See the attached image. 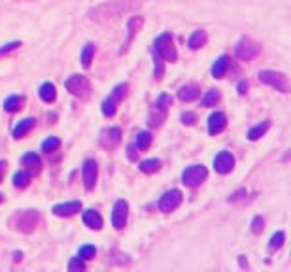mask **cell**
<instances>
[{
	"label": "cell",
	"instance_id": "1",
	"mask_svg": "<svg viewBox=\"0 0 291 272\" xmlns=\"http://www.w3.org/2000/svg\"><path fill=\"white\" fill-rule=\"evenodd\" d=\"M144 2L146 0H110V2L91 8L87 12V17L95 23H104V21L115 19L123 14H129V12L142 6Z\"/></svg>",
	"mask_w": 291,
	"mask_h": 272
},
{
	"label": "cell",
	"instance_id": "2",
	"mask_svg": "<svg viewBox=\"0 0 291 272\" xmlns=\"http://www.w3.org/2000/svg\"><path fill=\"white\" fill-rule=\"evenodd\" d=\"M40 223V212L38 210H21L15 212L10 219V225L15 231L21 232H33Z\"/></svg>",
	"mask_w": 291,
	"mask_h": 272
},
{
	"label": "cell",
	"instance_id": "3",
	"mask_svg": "<svg viewBox=\"0 0 291 272\" xmlns=\"http://www.w3.org/2000/svg\"><path fill=\"white\" fill-rule=\"evenodd\" d=\"M153 51H155V57L161 61H166V63H174L178 53H176V47H174V42H172V36L168 33H163L161 36L155 38L153 42Z\"/></svg>",
	"mask_w": 291,
	"mask_h": 272
},
{
	"label": "cell",
	"instance_id": "4",
	"mask_svg": "<svg viewBox=\"0 0 291 272\" xmlns=\"http://www.w3.org/2000/svg\"><path fill=\"white\" fill-rule=\"evenodd\" d=\"M259 81L265 83V85L274 87L280 93H287L289 91V81H287V76L282 72H276V70H261L259 72Z\"/></svg>",
	"mask_w": 291,
	"mask_h": 272
},
{
	"label": "cell",
	"instance_id": "5",
	"mask_svg": "<svg viewBox=\"0 0 291 272\" xmlns=\"http://www.w3.org/2000/svg\"><path fill=\"white\" fill-rule=\"evenodd\" d=\"M127 89H129V85H127V83H119V85L113 87V91L110 93V97L102 100V106H100V110H102V113H104L106 117H112L113 113H115V110H118V104L123 100V97L127 95Z\"/></svg>",
	"mask_w": 291,
	"mask_h": 272
},
{
	"label": "cell",
	"instance_id": "6",
	"mask_svg": "<svg viewBox=\"0 0 291 272\" xmlns=\"http://www.w3.org/2000/svg\"><path fill=\"white\" fill-rule=\"evenodd\" d=\"M66 89L70 91V95L78 97V99H87L91 95V83L87 80L85 76H79V74H74L68 80L65 81Z\"/></svg>",
	"mask_w": 291,
	"mask_h": 272
},
{
	"label": "cell",
	"instance_id": "7",
	"mask_svg": "<svg viewBox=\"0 0 291 272\" xmlns=\"http://www.w3.org/2000/svg\"><path fill=\"white\" fill-rule=\"evenodd\" d=\"M172 104V99L168 95H161L157 99V102L153 104L152 112H150V117H148V123L152 127H161L163 125V121L166 117V110L168 106Z\"/></svg>",
	"mask_w": 291,
	"mask_h": 272
},
{
	"label": "cell",
	"instance_id": "8",
	"mask_svg": "<svg viewBox=\"0 0 291 272\" xmlns=\"http://www.w3.org/2000/svg\"><path fill=\"white\" fill-rule=\"evenodd\" d=\"M206 178H208V170H206V166H202V165L187 166L184 172H182V184L187 187L200 186Z\"/></svg>",
	"mask_w": 291,
	"mask_h": 272
},
{
	"label": "cell",
	"instance_id": "9",
	"mask_svg": "<svg viewBox=\"0 0 291 272\" xmlns=\"http://www.w3.org/2000/svg\"><path fill=\"white\" fill-rule=\"evenodd\" d=\"M259 51H261V46L251 38H242L237 44V49H235V53L240 61H251L253 57H257Z\"/></svg>",
	"mask_w": 291,
	"mask_h": 272
},
{
	"label": "cell",
	"instance_id": "10",
	"mask_svg": "<svg viewBox=\"0 0 291 272\" xmlns=\"http://www.w3.org/2000/svg\"><path fill=\"white\" fill-rule=\"evenodd\" d=\"M182 199H184V197H182V191H180V189H170V191H166L165 195L161 197V200H159L161 212H165V214L174 212V210L182 204Z\"/></svg>",
	"mask_w": 291,
	"mask_h": 272
},
{
	"label": "cell",
	"instance_id": "11",
	"mask_svg": "<svg viewBox=\"0 0 291 272\" xmlns=\"http://www.w3.org/2000/svg\"><path fill=\"white\" fill-rule=\"evenodd\" d=\"M127 218H129V202L127 200H118L113 204L112 210V223L115 229H123L127 225Z\"/></svg>",
	"mask_w": 291,
	"mask_h": 272
},
{
	"label": "cell",
	"instance_id": "12",
	"mask_svg": "<svg viewBox=\"0 0 291 272\" xmlns=\"http://www.w3.org/2000/svg\"><path fill=\"white\" fill-rule=\"evenodd\" d=\"M81 174H83V186H85V189L87 191H93V187H95V184H97V176H99L97 161L87 159L85 163H83Z\"/></svg>",
	"mask_w": 291,
	"mask_h": 272
},
{
	"label": "cell",
	"instance_id": "13",
	"mask_svg": "<svg viewBox=\"0 0 291 272\" xmlns=\"http://www.w3.org/2000/svg\"><path fill=\"white\" fill-rule=\"evenodd\" d=\"M214 168L216 172L219 174H229L235 168V157H232L231 152H219L216 157H214Z\"/></svg>",
	"mask_w": 291,
	"mask_h": 272
},
{
	"label": "cell",
	"instance_id": "14",
	"mask_svg": "<svg viewBox=\"0 0 291 272\" xmlns=\"http://www.w3.org/2000/svg\"><path fill=\"white\" fill-rule=\"evenodd\" d=\"M121 142V129L119 127H108L100 133V146L106 149H113Z\"/></svg>",
	"mask_w": 291,
	"mask_h": 272
},
{
	"label": "cell",
	"instance_id": "15",
	"mask_svg": "<svg viewBox=\"0 0 291 272\" xmlns=\"http://www.w3.org/2000/svg\"><path fill=\"white\" fill-rule=\"evenodd\" d=\"M81 210V202L79 200H72V202H61V204L53 206V214L59 216V218H68V216H74Z\"/></svg>",
	"mask_w": 291,
	"mask_h": 272
},
{
	"label": "cell",
	"instance_id": "16",
	"mask_svg": "<svg viewBox=\"0 0 291 272\" xmlns=\"http://www.w3.org/2000/svg\"><path fill=\"white\" fill-rule=\"evenodd\" d=\"M227 127V117L223 112H214L208 117V133L210 134H219Z\"/></svg>",
	"mask_w": 291,
	"mask_h": 272
},
{
	"label": "cell",
	"instance_id": "17",
	"mask_svg": "<svg viewBox=\"0 0 291 272\" xmlns=\"http://www.w3.org/2000/svg\"><path fill=\"white\" fill-rule=\"evenodd\" d=\"M21 163L25 166V170H28L31 174H38L40 170H42V159H40V155H36L34 152L25 153Z\"/></svg>",
	"mask_w": 291,
	"mask_h": 272
},
{
	"label": "cell",
	"instance_id": "18",
	"mask_svg": "<svg viewBox=\"0 0 291 272\" xmlns=\"http://www.w3.org/2000/svg\"><path fill=\"white\" fill-rule=\"evenodd\" d=\"M142 23H144V19L140 17V15H136V17H131V19L127 21V28H129V36H127V40L123 42V47H121V51L119 53H123V51H127L129 49V46H131L132 38H134V34H136V31H138L140 27H142Z\"/></svg>",
	"mask_w": 291,
	"mask_h": 272
},
{
	"label": "cell",
	"instance_id": "19",
	"mask_svg": "<svg viewBox=\"0 0 291 272\" xmlns=\"http://www.w3.org/2000/svg\"><path fill=\"white\" fill-rule=\"evenodd\" d=\"M81 218H83V223H85L89 229H93V231H99V229H102V216H100L97 210H93V208H89V210H85V212L81 214Z\"/></svg>",
	"mask_w": 291,
	"mask_h": 272
},
{
	"label": "cell",
	"instance_id": "20",
	"mask_svg": "<svg viewBox=\"0 0 291 272\" xmlns=\"http://www.w3.org/2000/svg\"><path fill=\"white\" fill-rule=\"evenodd\" d=\"M200 97V89H198L197 85H193V83H189V85H182L178 91V99L184 100V102H191V100L198 99Z\"/></svg>",
	"mask_w": 291,
	"mask_h": 272
},
{
	"label": "cell",
	"instance_id": "21",
	"mask_svg": "<svg viewBox=\"0 0 291 272\" xmlns=\"http://www.w3.org/2000/svg\"><path fill=\"white\" fill-rule=\"evenodd\" d=\"M229 67H231V59H229L227 55H221V57L212 65V76H214V78H223Z\"/></svg>",
	"mask_w": 291,
	"mask_h": 272
},
{
	"label": "cell",
	"instance_id": "22",
	"mask_svg": "<svg viewBox=\"0 0 291 272\" xmlns=\"http://www.w3.org/2000/svg\"><path fill=\"white\" fill-rule=\"evenodd\" d=\"M40 99L44 100V102H53V100L57 99V89H55V85H53L51 81H46V83H42L40 85Z\"/></svg>",
	"mask_w": 291,
	"mask_h": 272
},
{
	"label": "cell",
	"instance_id": "23",
	"mask_svg": "<svg viewBox=\"0 0 291 272\" xmlns=\"http://www.w3.org/2000/svg\"><path fill=\"white\" fill-rule=\"evenodd\" d=\"M34 123H36V119H33V117H25V119H21L17 125L13 127V136L15 138H23L31 129L34 127Z\"/></svg>",
	"mask_w": 291,
	"mask_h": 272
},
{
	"label": "cell",
	"instance_id": "24",
	"mask_svg": "<svg viewBox=\"0 0 291 272\" xmlns=\"http://www.w3.org/2000/svg\"><path fill=\"white\" fill-rule=\"evenodd\" d=\"M23 104H25V97L13 95V97H8V99L4 100V110H6V112H10V113L19 112L21 108H23Z\"/></svg>",
	"mask_w": 291,
	"mask_h": 272
},
{
	"label": "cell",
	"instance_id": "25",
	"mask_svg": "<svg viewBox=\"0 0 291 272\" xmlns=\"http://www.w3.org/2000/svg\"><path fill=\"white\" fill-rule=\"evenodd\" d=\"M269 129H271V121H263V123H259V125L251 127L250 131H248V140L255 142V140H259L261 136H265Z\"/></svg>",
	"mask_w": 291,
	"mask_h": 272
},
{
	"label": "cell",
	"instance_id": "26",
	"mask_svg": "<svg viewBox=\"0 0 291 272\" xmlns=\"http://www.w3.org/2000/svg\"><path fill=\"white\" fill-rule=\"evenodd\" d=\"M206 40H208V36H206L205 31H195V33L189 36V40H187V46L191 47V49H200V47L206 44Z\"/></svg>",
	"mask_w": 291,
	"mask_h": 272
},
{
	"label": "cell",
	"instance_id": "27",
	"mask_svg": "<svg viewBox=\"0 0 291 272\" xmlns=\"http://www.w3.org/2000/svg\"><path fill=\"white\" fill-rule=\"evenodd\" d=\"M219 99H221V95H219L218 89H210V91H206V95L200 99V106H205V108L216 106L219 102Z\"/></svg>",
	"mask_w": 291,
	"mask_h": 272
},
{
	"label": "cell",
	"instance_id": "28",
	"mask_svg": "<svg viewBox=\"0 0 291 272\" xmlns=\"http://www.w3.org/2000/svg\"><path fill=\"white\" fill-rule=\"evenodd\" d=\"M150 144H152V133L142 131V133L136 134L134 146H136V149H138V152H144V149H148V147H150Z\"/></svg>",
	"mask_w": 291,
	"mask_h": 272
},
{
	"label": "cell",
	"instance_id": "29",
	"mask_svg": "<svg viewBox=\"0 0 291 272\" xmlns=\"http://www.w3.org/2000/svg\"><path fill=\"white\" fill-rule=\"evenodd\" d=\"M31 178H33V174L28 172V170H19V172L13 174V186L23 189V187H26L31 184Z\"/></svg>",
	"mask_w": 291,
	"mask_h": 272
},
{
	"label": "cell",
	"instance_id": "30",
	"mask_svg": "<svg viewBox=\"0 0 291 272\" xmlns=\"http://www.w3.org/2000/svg\"><path fill=\"white\" fill-rule=\"evenodd\" d=\"M138 168L142 170V172H146V174H153V172H157L159 168H161V161H159V159L142 161V163L138 165Z\"/></svg>",
	"mask_w": 291,
	"mask_h": 272
},
{
	"label": "cell",
	"instance_id": "31",
	"mask_svg": "<svg viewBox=\"0 0 291 272\" xmlns=\"http://www.w3.org/2000/svg\"><path fill=\"white\" fill-rule=\"evenodd\" d=\"M285 242V234L284 231H278L272 234V238L271 242H269V252H276V250H280L282 246H284Z\"/></svg>",
	"mask_w": 291,
	"mask_h": 272
},
{
	"label": "cell",
	"instance_id": "32",
	"mask_svg": "<svg viewBox=\"0 0 291 272\" xmlns=\"http://www.w3.org/2000/svg\"><path fill=\"white\" fill-rule=\"evenodd\" d=\"M59 147H61V140L57 138V136H49V138H46L42 142V152H46V153L57 152Z\"/></svg>",
	"mask_w": 291,
	"mask_h": 272
},
{
	"label": "cell",
	"instance_id": "33",
	"mask_svg": "<svg viewBox=\"0 0 291 272\" xmlns=\"http://www.w3.org/2000/svg\"><path fill=\"white\" fill-rule=\"evenodd\" d=\"M93 53H95V46H93V44H85L83 51H81V67H83V68L91 67Z\"/></svg>",
	"mask_w": 291,
	"mask_h": 272
},
{
	"label": "cell",
	"instance_id": "34",
	"mask_svg": "<svg viewBox=\"0 0 291 272\" xmlns=\"http://www.w3.org/2000/svg\"><path fill=\"white\" fill-rule=\"evenodd\" d=\"M95 255H97V250H95V246L85 244V246H81V248H79L78 257H81L83 261H87V259H93Z\"/></svg>",
	"mask_w": 291,
	"mask_h": 272
},
{
	"label": "cell",
	"instance_id": "35",
	"mask_svg": "<svg viewBox=\"0 0 291 272\" xmlns=\"http://www.w3.org/2000/svg\"><path fill=\"white\" fill-rule=\"evenodd\" d=\"M265 229V219L261 216H255V218L251 219V232L253 234H261Z\"/></svg>",
	"mask_w": 291,
	"mask_h": 272
},
{
	"label": "cell",
	"instance_id": "36",
	"mask_svg": "<svg viewBox=\"0 0 291 272\" xmlns=\"http://www.w3.org/2000/svg\"><path fill=\"white\" fill-rule=\"evenodd\" d=\"M85 268V263H83V259L81 257H74L70 263H68V270L70 272H79Z\"/></svg>",
	"mask_w": 291,
	"mask_h": 272
},
{
	"label": "cell",
	"instance_id": "37",
	"mask_svg": "<svg viewBox=\"0 0 291 272\" xmlns=\"http://www.w3.org/2000/svg\"><path fill=\"white\" fill-rule=\"evenodd\" d=\"M19 47H21V42H10V44H6V46L0 47V57H2V55L12 53V51H15V49H19Z\"/></svg>",
	"mask_w": 291,
	"mask_h": 272
},
{
	"label": "cell",
	"instance_id": "38",
	"mask_svg": "<svg viewBox=\"0 0 291 272\" xmlns=\"http://www.w3.org/2000/svg\"><path fill=\"white\" fill-rule=\"evenodd\" d=\"M195 121H197V115L193 112H185L184 115H182V123H184V125H193Z\"/></svg>",
	"mask_w": 291,
	"mask_h": 272
},
{
	"label": "cell",
	"instance_id": "39",
	"mask_svg": "<svg viewBox=\"0 0 291 272\" xmlns=\"http://www.w3.org/2000/svg\"><path fill=\"white\" fill-rule=\"evenodd\" d=\"M136 153H138L136 146H134V144H131V146H129V159H136Z\"/></svg>",
	"mask_w": 291,
	"mask_h": 272
},
{
	"label": "cell",
	"instance_id": "40",
	"mask_svg": "<svg viewBox=\"0 0 291 272\" xmlns=\"http://www.w3.org/2000/svg\"><path fill=\"white\" fill-rule=\"evenodd\" d=\"M237 89H238V95H244L246 91H248V83H246V81H240Z\"/></svg>",
	"mask_w": 291,
	"mask_h": 272
},
{
	"label": "cell",
	"instance_id": "41",
	"mask_svg": "<svg viewBox=\"0 0 291 272\" xmlns=\"http://www.w3.org/2000/svg\"><path fill=\"white\" fill-rule=\"evenodd\" d=\"M242 195H246V191H237L235 193V195H231V197H229V202H235V200H238V199H242Z\"/></svg>",
	"mask_w": 291,
	"mask_h": 272
},
{
	"label": "cell",
	"instance_id": "42",
	"mask_svg": "<svg viewBox=\"0 0 291 272\" xmlns=\"http://www.w3.org/2000/svg\"><path fill=\"white\" fill-rule=\"evenodd\" d=\"M4 172H6V161H0V184L4 179Z\"/></svg>",
	"mask_w": 291,
	"mask_h": 272
},
{
	"label": "cell",
	"instance_id": "43",
	"mask_svg": "<svg viewBox=\"0 0 291 272\" xmlns=\"http://www.w3.org/2000/svg\"><path fill=\"white\" fill-rule=\"evenodd\" d=\"M13 259H15V261H19V259H21V252L19 253H17V252L13 253Z\"/></svg>",
	"mask_w": 291,
	"mask_h": 272
},
{
	"label": "cell",
	"instance_id": "44",
	"mask_svg": "<svg viewBox=\"0 0 291 272\" xmlns=\"http://www.w3.org/2000/svg\"><path fill=\"white\" fill-rule=\"evenodd\" d=\"M2 200H4V195H2V193H0V202H2Z\"/></svg>",
	"mask_w": 291,
	"mask_h": 272
}]
</instances>
